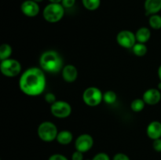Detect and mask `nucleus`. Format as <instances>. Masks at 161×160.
I'll return each mask as SVG.
<instances>
[{"instance_id":"obj_1","label":"nucleus","mask_w":161,"mask_h":160,"mask_svg":"<svg viewBox=\"0 0 161 160\" xmlns=\"http://www.w3.org/2000/svg\"><path fill=\"white\" fill-rule=\"evenodd\" d=\"M46 76L43 70L39 67H30L20 76L19 86L22 92L28 96L40 95L46 87Z\"/></svg>"},{"instance_id":"obj_2","label":"nucleus","mask_w":161,"mask_h":160,"mask_svg":"<svg viewBox=\"0 0 161 160\" xmlns=\"http://www.w3.org/2000/svg\"><path fill=\"white\" fill-rule=\"evenodd\" d=\"M40 67L44 72L50 73H58L63 67V61L58 52L48 50L41 55L39 59Z\"/></svg>"},{"instance_id":"obj_3","label":"nucleus","mask_w":161,"mask_h":160,"mask_svg":"<svg viewBox=\"0 0 161 160\" xmlns=\"http://www.w3.org/2000/svg\"><path fill=\"white\" fill-rule=\"evenodd\" d=\"M64 8L61 3H50L43 9L44 19L50 23H56L63 18Z\"/></svg>"},{"instance_id":"obj_4","label":"nucleus","mask_w":161,"mask_h":160,"mask_svg":"<svg viewBox=\"0 0 161 160\" xmlns=\"http://www.w3.org/2000/svg\"><path fill=\"white\" fill-rule=\"evenodd\" d=\"M38 136L42 141L50 142L57 139L58 130L56 125L51 122H43L38 127Z\"/></svg>"},{"instance_id":"obj_5","label":"nucleus","mask_w":161,"mask_h":160,"mask_svg":"<svg viewBox=\"0 0 161 160\" xmlns=\"http://www.w3.org/2000/svg\"><path fill=\"white\" fill-rule=\"evenodd\" d=\"M83 100L88 106L95 107L103 100V94L98 88L91 86L85 89L83 93Z\"/></svg>"},{"instance_id":"obj_6","label":"nucleus","mask_w":161,"mask_h":160,"mask_svg":"<svg viewBox=\"0 0 161 160\" xmlns=\"http://www.w3.org/2000/svg\"><path fill=\"white\" fill-rule=\"evenodd\" d=\"M1 72L7 77L17 76L21 71V64L15 59H6L1 61L0 64Z\"/></svg>"},{"instance_id":"obj_7","label":"nucleus","mask_w":161,"mask_h":160,"mask_svg":"<svg viewBox=\"0 0 161 160\" xmlns=\"http://www.w3.org/2000/svg\"><path fill=\"white\" fill-rule=\"evenodd\" d=\"M50 111L53 116L59 119H64L70 115L72 112L71 105L63 100H57L50 106Z\"/></svg>"},{"instance_id":"obj_8","label":"nucleus","mask_w":161,"mask_h":160,"mask_svg":"<svg viewBox=\"0 0 161 160\" xmlns=\"http://www.w3.org/2000/svg\"><path fill=\"white\" fill-rule=\"evenodd\" d=\"M116 41L119 45L124 48H133L136 43V37L135 34L128 30H124L119 31L116 36Z\"/></svg>"},{"instance_id":"obj_9","label":"nucleus","mask_w":161,"mask_h":160,"mask_svg":"<svg viewBox=\"0 0 161 160\" xmlns=\"http://www.w3.org/2000/svg\"><path fill=\"white\" fill-rule=\"evenodd\" d=\"M94 140L92 136L89 134H82L77 137L75 140V147L77 151L81 152H86L93 147Z\"/></svg>"},{"instance_id":"obj_10","label":"nucleus","mask_w":161,"mask_h":160,"mask_svg":"<svg viewBox=\"0 0 161 160\" xmlns=\"http://www.w3.org/2000/svg\"><path fill=\"white\" fill-rule=\"evenodd\" d=\"M20 9L22 13L27 17H34L39 14V6L38 3L33 0H26L22 3Z\"/></svg>"},{"instance_id":"obj_11","label":"nucleus","mask_w":161,"mask_h":160,"mask_svg":"<svg viewBox=\"0 0 161 160\" xmlns=\"http://www.w3.org/2000/svg\"><path fill=\"white\" fill-rule=\"evenodd\" d=\"M142 99L146 104L149 105H155L158 104L161 100V93L157 89H149L144 93Z\"/></svg>"},{"instance_id":"obj_12","label":"nucleus","mask_w":161,"mask_h":160,"mask_svg":"<svg viewBox=\"0 0 161 160\" xmlns=\"http://www.w3.org/2000/svg\"><path fill=\"white\" fill-rule=\"evenodd\" d=\"M78 76V71L72 64H68L62 69V77L67 83H73Z\"/></svg>"},{"instance_id":"obj_13","label":"nucleus","mask_w":161,"mask_h":160,"mask_svg":"<svg viewBox=\"0 0 161 160\" xmlns=\"http://www.w3.org/2000/svg\"><path fill=\"white\" fill-rule=\"evenodd\" d=\"M147 135L150 139L157 140L161 137V122L153 121L150 122L147 127Z\"/></svg>"},{"instance_id":"obj_14","label":"nucleus","mask_w":161,"mask_h":160,"mask_svg":"<svg viewBox=\"0 0 161 160\" xmlns=\"http://www.w3.org/2000/svg\"><path fill=\"white\" fill-rule=\"evenodd\" d=\"M144 7L147 14H157L161 10V0H146Z\"/></svg>"},{"instance_id":"obj_15","label":"nucleus","mask_w":161,"mask_h":160,"mask_svg":"<svg viewBox=\"0 0 161 160\" xmlns=\"http://www.w3.org/2000/svg\"><path fill=\"white\" fill-rule=\"evenodd\" d=\"M135 37H136V40L140 43H145V42H148L151 37V31L149 28H139L138 31L135 33Z\"/></svg>"},{"instance_id":"obj_16","label":"nucleus","mask_w":161,"mask_h":160,"mask_svg":"<svg viewBox=\"0 0 161 160\" xmlns=\"http://www.w3.org/2000/svg\"><path fill=\"white\" fill-rule=\"evenodd\" d=\"M72 138H73V136L70 131L63 130V131L58 132L57 141L59 144H63V145H67L72 142Z\"/></svg>"},{"instance_id":"obj_17","label":"nucleus","mask_w":161,"mask_h":160,"mask_svg":"<svg viewBox=\"0 0 161 160\" xmlns=\"http://www.w3.org/2000/svg\"><path fill=\"white\" fill-rule=\"evenodd\" d=\"M12 53V47L7 43L2 44L0 46V59L1 61L9 59Z\"/></svg>"},{"instance_id":"obj_18","label":"nucleus","mask_w":161,"mask_h":160,"mask_svg":"<svg viewBox=\"0 0 161 160\" xmlns=\"http://www.w3.org/2000/svg\"><path fill=\"white\" fill-rule=\"evenodd\" d=\"M132 50L136 56H143L147 53V47L145 45V43L138 42V43H135V45L132 48Z\"/></svg>"},{"instance_id":"obj_19","label":"nucleus","mask_w":161,"mask_h":160,"mask_svg":"<svg viewBox=\"0 0 161 160\" xmlns=\"http://www.w3.org/2000/svg\"><path fill=\"white\" fill-rule=\"evenodd\" d=\"M83 6L88 10H96L101 5V0H82Z\"/></svg>"},{"instance_id":"obj_20","label":"nucleus","mask_w":161,"mask_h":160,"mask_svg":"<svg viewBox=\"0 0 161 160\" xmlns=\"http://www.w3.org/2000/svg\"><path fill=\"white\" fill-rule=\"evenodd\" d=\"M149 24L153 29L158 30L161 28V16L158 14L151 15L149 19Z\"/></svg>"},{"instance_id":"obj_21","label":"nucleus","mask_w":161,"mask_h":160,"mask_svg":"<svg viewBox=\"0 0 161 160\" xmlns=\"http://www.w3.org/2000/svg\"><path fill=\"white\" fill-rule=\"evenodd\" d=\"M145 104H146V102L143 99H135L131 102L130 108L135 112H139L142 111L143 108H145Z\"/></svg>"},{"instance_id":"obj_22","label":"nucleus","mask_w":161,"mask_h":160,"mask_svg":"<svg viewBox=\"0 0 161 160\" xmlns=\"http://www.w3.org/2000/svg\"><path fill=\"white\" fill-rule=\"evenodd\" d=\"M117 98L116 93L114 91L108 90L106 91L105 93L103 94V100L105 103L108 104H112L115 103Z\"/></svg>"},{"instance_id":"obj_23","label":"nucleus","mask_w":161,"mask_h":160,"mask_svg":"<svg viewBox=\"0 0 161 160\" xmlns=\"http://www.w3.org/2000/svg\"><path fill=\"white\" fill-rule=\"evenodd\" d=\"M45 100L47 103L53 104L54 102H56V96L53 93H48L45 95Z\"/></svg>"},{"instance_id":"obj_24","label":"nucleus","mask_w":161,"mask_h":160,"mask_svg":"<svg viewBox=\"0 0 161 160\" xmlns=\"http://www.w3.org/2000/svg\"><path fill=\"white\" fill-rule=\"evenodd\" d=\"M92 160H110V158L107 154L101 152V153L97 154V155L93 158Z\"/></svg>"},{"instance_id":"obj_25","label":"nucleus","mask_w":161,"mask_h":160,"mask_svg":"<svg viewBox=\"0 0 161 160\" xmlns=\"http://www.w3.org/2000/svg\"><path fill=\"white\" fill-rule=\"evenodd\" d=\"M75 0H62L61 5L64 6V8H72L75 5Z\"/></svg>"},{"instance_id":"obj_26","label":"nucleus","mask_w":161,"mask_h":160,"mask_svg":"<svg viewBox=\"0 0 161 160\" xmlns=\"http://www.w3.org/2000/svg\"><path fill=\"white\" fill-rule=\"evenodd\" d=\"M153 146V148L156 152H161V138L154 140Z\"/></svg>"},{"instance_id":"obj_27","label":"nucleus","mask_w":161,"mask_h":160,"mask_svg":"<svg viewBox=\"0 0 161 160\" xmlns=\"http://www.w3.org/2000/svg\"><path fill=\"white\" fill-rule=\"evenodd\" d=\"M72 160H83V152H80V151H75L72 156Z\"/></svg>"},{"instance_id":"obj_28","label":"nucleus","mask_w":161,"mask_h":160,"mask_svg":"<svg viewBox=\"0 0 161 160\" xmlns=\"http://www.w3.org/2000/svg\"><path fill=\"white\" fill-rule=\"evenodd\" d=\"M48 160H68V158L64 155H61V154H54V155H51Z\"/></svg>"},{"instance_id":"obj_29","label":"nucleus","mask_w":161,"mask_h":160,"mask_svg":"<svg viewBox=\"0 0 161 160\" xmlns=\"http://www.w3.org/2000/svg\"><path fill=\"white\" fill-rule=\"evenodd\" d=\"M113 160H130L129 157L127 155L123 153H118L113 158Z\"/></svg>"},{"instance_id":"obj_30","label":"nucleus","mask_w":161,"mask_h":160,"mask_svg":"<svg viewBox=\"0 0 161 160\" xmlns=\"http://www.w3.org/2000/svg\"><path fill=\"white\" fill-rule=\"evenodd\" d=\"M50 3H61L62 0H49Z\"/></svg>"},{"instance_id":"obj_31","label":"nucleus","mask_w":161,"mask_h":160,"mask_svg":"<svg viewBox=\"0 0 161 160\" xmlns=\"http://www.w3.org/2000/svg\"><path fill=\"white\" fill-rule=\"evenodd\" d=\"M158 76H159V78H160V82H161V65L159 67V68H158Z\"/></svg>"},{"instance_id":"obj_32","label":"nucleus","mask_w":161,"mask_h":160,"mask_svg":"<svg viewBox=\"0 0 161 160\" xmlns=\"http://www.w3.org/2000/svg\"><path fill=\"white\" fill-rule=\"evenodd\" d=\"M33 1H35V2H36V3H41V2H42L43 1V0H33Z\"/></svg>"},{"instance_id":"obj_33","label":"nucleus","mask_w":161,"mask_h":160,"mask_svg":"<svg viewBox=\"0 0 161 160\" xmlns=\"http://www.w3.org/2000/svg\"><path fill=\"white\" fill-rule=\"evenodd\" d=\"M158 89H161V82L158 84Z\"/></svg>"},{"instance_id":"obj_34","label":"nucleus","mask_w":161,"mask_h":160,"mask_svg":"<svg viewBox=\"0 0 161 160\" xmlns=\"http://www.w3.org/2000/svg\"><path fill=\"white\" fill-rule=\"evenodd\" d=\"M86 160H92V159H86Z\"/></svg>"}]
</instances>
